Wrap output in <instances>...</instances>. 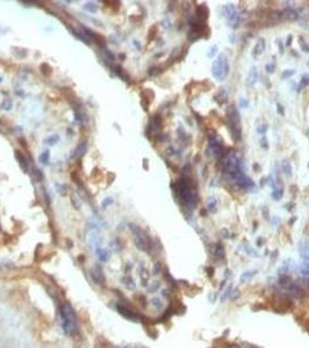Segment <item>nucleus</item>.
Returning a JSON list of instances; mask_svg holds the SVG:
<instances>
[{
	"label": "nucleus",
	"instance_id": "1",
	"mask_svg": "<svg viewBox=\"0 0 309 348\" xmlns=\"http://www.w3.org/2000/svg\"><path fill=\"white\" fill-rule=\"evenodd\" d=\"M172 188L181 207L192 212L199 202V196L197 185L193 183L189 175H182L180 180L172 185Z\"/></svg>",
	"mask_w": 309,
	"mask_h": 348
},
{
	"label": "nucleus",
	"instance_id": "2",
	"mask_svg": "<svg viewBox=\"0 0 309 348\" xmlns=\"http://www.w3.org/2000/svg\"><path fill=\"white\" fill-rule=\"evenodd\" d=\"M226 115L228 120V128L235 142L242 139V125H241V115L237 108L234 104H229L226 108Z\"/></svg>",
	"mask_w": 309,
	"mask_h": 348
},
{
	"label": "nucleus",
	"instance_id": "3",
	"mask_svg": "<svg viewBox=\"0 0 309 348\" xmlns=\"http://www.w3.org/2000/svg\"><path fill=\"white\" fill-rule=\"evenodd\" d=\"M212 73H213L214 78H216L220 81L224 80L226 77L229 74V63H228L227 57L223 53H220L217 58L213 62Z\"/></svg>",
	"mask_w": 309,
	"mask_h": 348
},
{
	"label": "nucleus",
	"instance_id": "4",
	"mask_svg": "<svg viewBox=\"0 0 309 348\" xmlns=\"http://www.w3.org/2000/svg\"><path fill=\"white\" fill-rule=\"evenodd\" d=\"M222 9L224 13V16L227 17L228 21H229V26L233 28H237L241 23V15H239L238 11L236 9L235 5L227 4L222 7Z\"/></svg>",
	"mask_w": 309,
	"mask_h": 348
},
{
	"label": "nucleus",
	"instance_id": "5",
	"mask_svg": "<svg viewBox=\"0 0 309 348\" xmlns=\"http://www.w3.org/2000/svg\"><path fill=\"white\" fill-rule=\"evenodd\" d=\"M62 316L64 319V328L66 332H73L76 328V319L75 313L69 305H63L62 309Z\"/></svg>",
	"mask_w": 309,
	"mask_h": 348
},
{
	"label": "nucleus",
	"instance_id": "6",
	"mask_svg": "<svg viewBox=\"0 0 309 348\" xmlns=\"http://www.w3.org/2000/svg\"><path fill=\"white\" fill-rule=\"evenodd\" d=\"M208 16H209V9H208L207 5H204V4H201V5L197 6V11H195V17L198 19L199 21H201V22L206 23L207 19H208Z\"/></svg>",
	"mask_w": 309,
	"mask_h": 348
},
{
	"label": "nucleus",
	"instance_id": "7",
	"mask_svg": "<svg viewBox=\"0 0 309 348\" xmlns=\"http://www.w3.org/2000/svg\"><path fill=\"white\" fill-rule=\"evenodd\" d=\"M85 31H87V33H85V34L87 35V36H90L98 45L102 46V48L106 46V40L102 35L98 34V33H95V31H91V30H88V29H85Z\"/></svg>",
	"mask_w": 309,
	"mask_h": 348
},
{
	"label": "nucleus",
	"instance_id": "8",
	"mask_svg": "<svg viewBox=\"0 0 309 348\" xmlns=\"http://www.w3.org/2000/svg\"><path fill=\"white\" fill-rule=\"evenodd\" d=\"M212 252H213V255L215 256L217 260H222V259H224L226 252H224V247H223V245H222L221 243L214 244V245H213V249H212Z\"/></svg>",
	"mask_w": 309,
	"mask_h": 348
},
{
	"label": "nucleus",
	"instance_id": "9",
	"mask_svg": "<svg viewBox=\"0 0 309 348\" xmlns=\"http://www.w3.org/2000/svg\"><path fill=\"white\" fill-rule=\"evenodd\" d=\"M15 157H17V159H18L19 161V165H20V167L22 168V171L24 172H28V160H27V158L22 154V152L21 151H15Z\"/></svg>",
	"mask_w": 309,
	"mask_h": 348
},
{
	"label": "nucleus",
	"instance_id": "10",
	"mask_svg": "<svg viewBox=\"0 0 309 348\" xmlns=\"http://www.w3.org/2000/svg\"><path fill=\"white\" fill-rule=\"evenodd\" d=\"M282 14H284V17L287 19V20H291V21H295L297 17H299V13H297L296 9L292 8V7H287L282 11Z\"/></svg>",
	"mask_w": 309,
	"mask_h": 348
},
{
	"label": "nucleus",
	"instance_id": "11",
	"mask_svg": "<svg viewBox=\"0 0 309 348\" xmlns=\"http://www.w3.org/2000/svg\"><path fill=\"white\" fill-rule=\"evenodd\" d=\"M257 80H258V71H257V69L253 66V67H251L250 71H249L248 79H246V84H248L249 86H253L257 82Z\"/></svg>",
	"mask_w": 309,
	"mask_h": 348
},
{
	"label": "nucleus",
	"instance_id": "12",
	"mask_svg": "<svg viewBox=\"0 0 309 348\" xmlns=\"http://www.w3.org/2000/svg\"><path fill=\"white\" fill-rule=\"evenodd\" d=\"M264 50H265V40H264V38H259L258 42L256 43L255 48H253L252 55H253L255 57H257V56H259Z\"/></svg>",
	"mask_w": 309,
	"mask_h": 348
},
{
	"label": "nucleus",
	"instance_id": "13",
	"mask_svg": "<svg viewBox=\"0 0 309 348\" xmlns=\"http://www.w3.org/2000/svg\"><path fill=\"white\" fill-rule=\"evenodd\" d=\"M215 100L217 101V103L221 104V106L227 102L228 94H227V92H226V89H223V87H222L221 89L219 91V93H217V94L215 95Z\"/></svg>",
	"mask_w": 309,
	"mask_h": 348
},
{
	"label": "nucleus",
	"instance_id": "14",
	"mask_svg": "<svg viewBox=\"0 0 309 348\" xmlns=\"http://www.w3.org/2000/svg\"><path fill=\"white\" fill-rule=\"evenodd\" d=\"M281 168H282V172L285 173L286 176H288V178L292 176L293 172H292V166L288 160H284V161L281 162Z\"/></svg>",
	"mask_w": 309,
	"mask_h": 348
},
{
	"label": "nucleus",
	"instance_id": "15",
	"mask_svg": "<svg viewBox=\"0 0 309 348\" xmlns=\"http://www.w3.org/2000/svg\"><path fill=\"white\" fill-rule=\"evenodd\" d=\"M86 152V144L85 143H82V144H79V146L76 149V151H75V154H73V157L75 158H78V157H82L84 153Z\"/></svg>",
	"mask_w": 309,
	"mask_h": 348
},
{
	"label": "nucleus",
	"instance_id": "16",
	"mask_svg": "<svg viewBox=\"0 0 309 348\" xmlns=\"http://www.w3.org/2000/svg\"><path fill=\"white\" fill-rule=\"evenodd\" d=\"M272 197H273L274 201H279L280 198L282 197V195H284V189L282 188H275V189H273L272 190Z\"/></svg>",
	"mask_w": 309,
	"mask_h": 348
},
{
	"label": "nucleus",
	"instance_id": "17",
	"mask_svg": "<svg viewBox=\"0 0 309 348\" xmlns=\"http://www.w3.org/2000/svg\"><path fill=\"white\" fill-rule=\"evenodd\" d=\"M207 209L210 212H215L216 211V200L214 197H209L207 200Z\"/></svg>",
	"mask_w": 309,
	"mask_h": 348
},
{
	"label": "nucleus",
	"instance_id": "18",
	"mask_svg": "<svg viewBox=\"0 0 309 348\" xmlns=\"http://www.w3.org/2000/svg\"><path fill=\"white\" fill-rule=\"evenodd\" d=\"M114 69H115V72H116L117 74L120 75L121 78H123L124 80H129V79H130V77H129V75L127 74V73H126L124 71H123V69H122V67H121V66H119V65H116V66H115Z\"/></svg>",
	"mask_w": 309,
	"mask_h": 348
},
{
	"label": "nucleus",
	"instance_id": "19",
	"mask_svg": "<svg viewBox=\"0 0 309 348\" xmlns=\"http://www.w3.org/2000/svg\"><path fill=\"white\" fill-rule=\"evenodd\" d=\"M41 71L42 73L44 75H47V77H49V75H51V73H53V70H51V67L48 65V64L43 63L41 65Z\"/></svg>",
	"mask_w": 309,
	"mask_h": 348
},
{
	"label": "nucleus",
	"instance_id": "20",
	"mask_svg": "<svg viewBox=\"0 0 309 348\" xmlns=\"http://www.w3.org/2000/svg\"><path fill=\"white\" fill-rule=\"evenodd\" d=\"M267 129H268V125L266 124V123H260L259 125H257V132L259 133V135H265V133L267 132Z\"/></svg>",
	"mask_w": 309,
	"mask_h": 348
},
{
	"label": "nucleus",
	"instance_id": "21",
	"mask_svg": "<svg viewBox=\"0 0 309 348\" xmlns=\"http://www.w3.org/2000/svg\"><path fill=\"white\" fill-rule=\"evenodd\" d=\"M304 86H309V75L303 74L302 78L300 79V85H299V89H301Z\"/></svg>",
	"mask_w": 309,
	"mask_h": 348
},
{
	"label": "nucleus",
	"instance_id": "22",
	"mask_svg": "<svg viewBox=\"0 0 309 348\" xmlns=\"http://www.w3.org/2000/svg\"><path fill=\"white\" fill-rule=\"evenodd\" d=\"M257 270H249V272L243 273V275L241 276V281H245V280H249V278L253 277L256 275Z\"/></svg>",
	"mask_w": 309,
	"mask_h": 348
},
{
	"label": "nucleus",
	"instance_id": "23",
	"mask_svg": "<svg viewBox=\"0 0 309 348\" xmlns=\"http://www.w3.org/2000/svg\"><path fill=\"white\" fill-rule=\"evenodd\" d=\"M295 74V70H285L282 73H281V79H287V78H291L292 75Z\"/></svg>",
	"mask_w": 309,
	"mask_h": 348
},
{
	"label": "nucleus",
	"instance_id": "24",
	"mask_svg": "<svg viewBox=\"0 0 309 348\" xmlns=\"http://www.w3.org/2000/svg\"><path fill=\"white\" fill-rule=\"evenodd\" d=\"M156 33H157V26H152L151 28H150V30H149L148 40H149V41L155 40V37H156Z\"/></svg>",
	"mask_w": 309,
	"mask_h": 348
},
{
	"label": "nucleus",
	"instance_id": "25",
	"mask_svg": "<svg viewBox=\"0 0 309 348\" xmlns=\"http://www.w3.org/2000/svg\"><path fill=\"white\" fill-rule=\"evenodd\" d=\"M299 43H300V45H301V49H302L303 52H306V53H308L309 52V45L304 42V40H303V37H300L299 38Z\"/></svg>",
	"mask_w": 309,
	"mask_h": 348
},
{
	"label": "nucleus",
	"instance_id": "26",
	"mask_svg": "<svg viewBox=\"0 0 309 348\" xmlns=\"http://www.w3.org/2000/svg\"><path fill=\"white\" fill-rule=\"evenodd\" d=\"M216 53H217V45H213L209 49V51L207 52V56H208L209 58H213Z\"/></svg>",
	"mask_w": 309,
	"mask_h": 348
},
{
	"label": "nucleus",
	"instance_id": "27",
	"mask_svg": "<svg viewBox=\"0 0 309 348\" xmlns=\"http://www.w3.org/2000/svg\"><path fill=\"white\" fill-rule=\"evenodd\" d=\"M238 104L241 108H246V107L249 106V100L245 98H239Z\"/></svg>",
	"mask_w": 309,
	"mask_h": 348
},
{
	"label": "nucleus",
	"instance_id": "28",
	"mask_svg": "<svg viewBox=\"0 0 309 348\" xmlns=\"http://www.w3.org/2000/svg\"><path fill=\"white\" fill-rule=\"evenodd\" d=\"M260 146H262L263 149H265V150H267L268 149V140L267 138H266V136L264 135L262 137V139H260Z\"/></svg>",
	"mask_w": 309,
	"mask_h": 348
},
{
	"label": "nucleus",
	"instance_id": "29",
	"mask_svg": "<svg viewBox=\"0 0 309 348\" xmlns=\"http://www.w3.org/2000/svg\"><path fill=\"white\" fill-rule=\"evenodd\" d=\"M160 71H162V70H160L159 66H153V67H151V69L149 70V74L150 75H157Z\"/></svg>",
	"mask_w": 309,
	"mask_h": 348
},
{
	"label": "nucleus",
	"instance_id": "30",
	"mask_svg": "<svg viewBox=\"0 0 309 348\" xmlns=\"http://www.w3.org/2000/svg\"><path fill=\"white\" fill-rule=\"evenodd\" d=\"M71 176H72V179H73V181L76 182L77 185H82V182H80V179H79V176H78V174H77V172L75 171V172H72V174H71Z\"/></svg>",
	"mask_w": 309,
	"mask_h": 348
},
{
	"label": "nucleus",
	"instance_id": "31",
	"mask_svg": "<svg viewBox=\"0 0 309 348\" xmlns=\"http://www.w3.org/2000/svg\"><path fill=\"white\" fill-rule=\"evenodd\" d=\"M277 111H278V114H279V115L285 116V108L282 107V104L277 103Z\"/></svg>",
	"mask_w": 309,
	"mask_h": 348
},
{
	"label": "nucleus",
	"instance_id": "32",
	"mask_svg": "<svg viewBox=\"0 0 309 348\" xmlns=\"http://www.w3.org/2000/svg\"><path fill=\"white\" fill-rule=\"evenodd\" d=\"M230 292H231V285H230V287L228 288L227 291H224V294H223V296H222V297H221V301H222V302L226 301V298H228V297L230 296Z\"/></svg>",
	"mask_w": 309,
	"mask_h": 348
},
{
	"label": "nucleus",
	"instance_id": "33",
	"mask_svg": "<svg viewBox=\"0 0 309 348\" xmlns=\"http://www.w3.org/2000/svg\"><path fill=\"white\" fill-rule=\"evenodd\" d=\"M265 69L267 71V73H272V72H274V69H275V64H272V63L267 64V65L265 66Z\"/></svg>",
	"mask_w": 309,
	"mask_h": 348
},
{
	"label": "nucleus",
	"instance_id": "34",
	"mask_svg": "<svg viewBox=\"0 0 309 348\" xmlns=\"http://www.w3.org/2000/svg\"><path fill=\"white\" fill-rule=\"evenodd\" d=\"M48 159H49V152L48 151H46L43 154H42L41 157H40V160H41L42 162H47Z\"/></svg>",
	"mask_w": 309,
	"mask_h": 348
},
{
	"label": "nucleus",
	"instance_id": "35",
	"mask_svg": "<svg viewBox=\"0 0 309 348\" xmlns=\"http://www.w3.org/2000/svg\"><path fill=\"white\" fill-rule=\"evenodd\" d=\"M35 178H36V181H41L42 179H43V174L41 173V171H39V169H35Z\"/></svg>",
	"mask_w": 309,
	"mask_h": 348
},
{
	"label": "nucleus",
	"instance_id": "36",
	"mask_svg": "<svg viewBox=\"0 0 309 348\" xmlns=\"http://www.w3.org/2000/svg\"><path fill=\"white\" fill-rule=\"evenodd\" d=\"M206 272H208V275H209V276H213V274H214V268H213V267H206Z\"/></svg>",
	"mask_w": 309,
	"mask_h": 348
},
{
	"label": "nucleus",
	"instance_id": "37",
	"mask_svg": "<svg viewBox=\"0 0 309 348\" xmlns=\"http://www.w3.org/2000/svg\"><path fill=\"white\" fill-rule=\"evenodd\" d=\"M292 41H293V36L292 35H288L287 36V42H286V46H289L292 44Z\"/></svg>",
	"mask_w": 309,
	"mask_h": 348
},
{
	"label": "nucleus",
	"instance_id": "38",
	"mask_svg": "<svg viewBox=\"0 0 309 348\" xmlns=\"http://www.w3.org/2000/svg\"><path fill=\"white\" fill-rule=\"evenodd\" d=\"M282 41H278V45H279V52L280 53H284V44L281 43Z\"/></svg>",
	"mask_w": 309,
	"mask_h": 348
},
{
	"label": "nucleus",
	"instance_id": "39",
	"mask_svg": "<svg viewBox=\"0 0 309 348\" xmlns=\"http://www.w3.org/2000/svg\"><path fill=\"white\" fill-rule=\"evenodd\" d=\"M263 214H264V216H265V219H266V220L270 219V216H268L267 208H264V209H263Z\"/></svg>",
	"mask_w": 309,
	"mask_h": 348
},
{
	"label": "nucleus",
	"instance_id": "40",
	"mask_svg": "<svg viewBox=\"0 0 309 348\" xmlns=\"http://www.w3.org/2000/svg\"><path fill=\"white\" fill-rule=\"evenodd\" d=\"M222 236H223V238H229V231L226 230V229H223L222 230Z\"/></svg>",
	"mask_w": 309,
	"mask_h": 348
},
{
	"label": "nucleus",
	"instance_id": "41",
	"mask_svg": "<svg viewBox=\"0 0 309 348\" xmlns=\"http://www.w3.org/2000/svg\"><path fill=\"white\" fill-rule=\"evenodd\" d=\"M252 167L255 168L257 172H259V171H260V166H259L258 164H253V166H252Z\"/></svg>",
	"mask_w": 309,
	"mask_h": 348
},
{
	"label": "nucleus",
	"instance_id": "42",
	"mask_svg": "<svg viewBox=\"0 0 309 348\" xmlns=\"http://www.w3.org/2000/svg\"><path fill=\"white\" fill-rule=\"evenodd\" d=\"M167 23H169V21H167V20H164V27H166V28H169V27H171V26H169V24H167Z\"/></svg>",
	"mask_w": 309,
	"mask_h": 348
},
{
	"label": "nucleus",
	"instance_id": "43",
	"mask_svg": "<svg viewBox=\"0 0 309 348\" xmlns=\"http://www.w3.org/2000/svg\"><path fill=\"white\" fill-rule=\"evenodd\" d=\"M206 210H207V209H202V210H201V212H200L201 216H204V215H206Z\"/></svg>",
	"mask_w": 309,
	"mask_h": 348
},
{
	"label": "nucleus",
	"instance_id": "44",
	"mask_svg": "<svg viewBox=\"0 0 309 348\" xmlns=\"http://www.w3.org/2000/svg\"><path fill=\"white\" fill-rule=\"evenodd\" d=\"M295 220H296V217H293V219H292V220H289V224H293V223H294V222H295Z\"/></svg>",
	"mask_w": 309,
	"mask_h": 348
},
{
	"label": "nucleus",
	"instance_id": "45",
	"mask_svg": "<svg viewBox=\"0 0 309 348\" xmlns=\"http://www.w3.org/2000/svg\"><path fill=\"white\" fill-rule=\"evenodd\" d=\"M144 168H148V165H146V159H144Z\"/></svg>",
	"mask_w": 309,
	"mask_h": 348
}]
</instances>
